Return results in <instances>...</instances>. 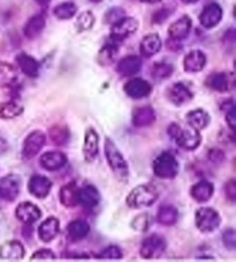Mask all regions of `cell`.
<instances>
[{"label":"cell","instance_id":"obj_1","mask_svg":"<svg viewBox=\"0 0 236 262\" xmlns=\"http://www.w3.org/2000/svg\"><path fill=\"white\" fill-rule=\"evenodd\" d=\"M105 157L111 170L119 179H127L129 177V166L126 159L122 155L120 149L117 148L112 139L106 138L104 142Z\"/></svg>","mask_w":236,"mask_h":262},{"label":"cell","instance_id":"obj_2","mask_svg":"<svg viewBox=\"0 0 236 262\" xmlns=\"http://www.w3.org/2000/svg\"><path fill=\"white\" fill-rule=\"evenodd\" d=\"M158 199L157 188L150 184H140L130 191L126 199L127 205L134 209L151 207Z\"/></svg>","mask_w":236,"mask_h":262},{"label":"cell","instance_id":"obj_3","mask_svg":"<svg viewBox=\"0 0 236 262\" xmlns=\"http://www.w3.org/2000/svg\"><path fill=\"white\" fill-rule=\"evenodd\" d=\"M153 173L160 179H173L178 176L180 165L173 154L164 151L159 154L153 161Z\"/></svg>","mask_w":236,"mask_h":262},{"label":"cell","instance_id":"obj_4","mask_svg":"<svg viewBox=\"0 0 236 262\" xmlns=\"http://www.w3.org/2000/svg\"><path fill=\"white\" fill-rule=\"evenodd\" d=\"M221 217L219 213L211 207L199 208L195 214V224L201 232L210 233L220 227Z\"/></svg>","mask_w":236,"mask_h":262},{"label":"cell","instance_id":"obj_5","mask_svg":"<svg viewBox=\"0 0 236 262\" xmlns=\"http://www.w3.org/2000/svg\"><path fill=\"white\" fill-rule=\"evenodd\" d=\"M166 246L167 245L165 238L161 237L160 234L154 233L144 239L142 245H140L139 254L143 259L147 260L159 259V257L164 254Z\"/></svg>","mask_w":236,"mask_h":262},{"label":"cell","instance_id":"obj_6","mask_svg":"<svg viewBox=\"0 0 236 262\" xmlns=\"http://www.w3.org/2000/svg\"><path fill=\"white\" fill-rule=\"evenodd\" d=\"M46 142V135L42 130H33L25 139L22 144V157L25 160H31L37 156Z\"/></svg>","mask_w":236,"mask_h":262},{"label":"cell","instance_id":"obj_7","mask_svg":"<svg viewBox=\"0 0 236 262\" xmlns=\"http://www.w3.org/2000/svg\"><path fill=\"white\" fill-rule=\"evenodd\" d=\"M175 140L176 144L180 148H182L183 150L193 151L195 149L199 147V144L202 143V135L199 133V130L195 129L193 127L189 128H182L180 127L178 132L173 137Z\"/></svg>","mask_w":236,"mask_h":262},{"label":"cell","instance_id":"obj_8","mask_svg":"<svg viewBox=\"0 0 236 262\" xmlns=\"http://www.w3.org/2000/svg\"><path fill=\"white\" fill-rule=\"evenodd\" d=\"M21 191V178L17 174L10 173L0 179V198L4 201L13 202Z\"/></svg>","mask_w":236,"mask_h":262},{"label":"cell","instance_id":"obj_9","mask_svg":"<svg viewBox=\"0 0 236 262\" xmlns=\"http://www.w3.org/2000/svg\"><path fill=\"white\" fill-rule=\"evenodd\" d=\"M138 29V21L134 19V17H128L125 16L122 17L112 26L111 30V38L114 40V42H120V40H124L125 38L129 37L133 34H135Z\"/></svg>","mask_w":236,"mask_h":262},{"label":"cell","instance_id":"obj_10","mask_svg":"<svg viewBox=\"0 0 236 262\" xmlns=\"http://www.w3.org/2000/svg\"><path fill=\"white\" fill-rule=\"evenodd\" d=\"M15 216L25 225H31L42 217V210L35 203L30 201H25L17 205L15 209Z\"/></svg>","mask_w":236,"mask_h":262},{"label":"cell","instance_id":"obj_11","mask_svg":"<svg viewBox=\"0 0 236 262\" xmlns=\"http://www.w3.org/2000/svg\"><path fill=\"white\" fill-rule=\"evenodd\" d=\"M124 90L127 96L133 99H142L148 97L152 92V85L143 79H131L125 84Z\"/></svg>","mask_w":236,"mask_h":262},{"label":"cell","instance_id":"obj_12","mask_svg":"<svg viewBox=\"0 0 236 262\" xmlns=\"http://www.w3.org/2000/svg\"><path fill=\"white\" fill-rule=\"evenodd\" d=\"M67 156L62 151L50 150L39 157V164L46 171H58L67 164Z\"/></svg>","mask_w":236,"mask_h":262},{"label":"cell","instance_id":"obj_13","mask_svg":"<svg viewBox=\"0 0 236 262\" xmlns=\"http://www.w3.org/2000/svg\"><path fill=\"white\" fill-rule=\"evenodd\" d=\"M205 83L208 88L215 90V92L226 93L234 87V78L231 74L219 72V73H212L208 75Z\"/></svg>","mask_w":236,"mask_h":262},{"label":"cell","instance_id":"obj_14","mask_svg":"<svg viewBox=\"0 0 236 262\" xmlns=\"http://www.w3.org/2000/svg\"><path fill=\"white\" fill-rule=\"evenodd\" d=\"M99 152V135L93 128L85 129L83 141V156L87 162H93Z\"/></svg>","mask_w":236,"mask_h":262},{"label":"cell","instance_id":"obj_15","mask_svg":"<svg viewBox=\"0 0 236 262\" xmlns=\"http://www.w3.org/2000/svg\"><path fill=\"white\" fill-rule=\"evenodd\" d=\"M52 188V182L45 176L35 174L29 179L28 183V191L37 199H45Z\"/></svg>","mask_w":236,"mask_h":262},{"label":"cell","instance_id":"obj_16","mask_svg":"<svg viewBox=\"0 0 236 262\" xmlns=\"http://www.w3.org/2000/svg\"><path fill=\"white\" fill-rule=\"evenodd\" d=\"M222 19V8L216 3L204 7L201 15H199V22L206 29L215 28L217 25L220 24Z\"/></svg>","mask_w":236,"mask_h":262},{"label":"cell","instance_id":"obj_17","mask_svg":"<svg viewBox=\"0 0 236 262\" xmlns=\"http://www.w3.org/2000/svg\"><path fill=\"white\" fill-rule=\"evenodd\" d=\"M26 255L25 247L19 241H10L0 245V260L19 261Z\"/></svg>","mask_w":236,"mask_h":262},{"label":"cell","instance_id":"obj_18","mask_svg":"<svg viewBox=\"0 0 236 262\" xmlns=\"http://www.w3.org/2000/svg\"><path fill=\"white\" fill-rule=\"evenodd\" d=\"M193 92L187 84L182 82H176L169 89L170 101L176 106H181L187 104L193 99Z\"/></svg>","mask_w":236,"mask_h":262},{"label":"cell","instance_id":"obj_19","mask_svg":"<svg viewBox=\"0 0 236 262\" xmlns=\"http://www.w3.org/2000/svg\"><path fill=\"white\" fill-rule=\"evenodd\" d=\"M101 202V194L98 189L92 185H85V186L77 189V203L85 208H95Z\"/></svg>","mask_w":236,"mask_h":262},{"label":"cell","instance_id":"obj_20","mask_svg":"<svg viewBox=\"0 0 236 262\" xmlns=\"http://www.w3.org/2000/svg\"><path fill=\"white\" fill-rule=\"evenodd\" d=\"M206 65V56L201 50H193L187 53L183 59V69L188 73L201 72Z\"/></svg>","mask_w":236,"mask_h":262},{"label":"cell","instance_id":"obj_21","mask_svg":"<svg viewBox=\"0 0 236 262\" xmlns=\"http://www.w3.org/2000/svg\"><path fill=\"white\" fill-rule=\"evenodd\" d=\"M154 121H156V112H154L151 106H139L133 112L131 123H133L135 127H148V126H151Z\"/></svg>","mask_w":236,"mask_h":262},{"label":"cell","instance_id":"obj_22","mask_svg":"<svg viewBox=\"0 0 236 262\" xmlns=\"http://www.w3.org/2000/svg\"><path fill=\"white\" fill-rule=\"evenodd\" d=\"M60 231V222L57 217L46 219L40 223L38 228V237L43 243H50L56 238Z\"/></svg>","mask_w":236,"mask_h":262},{"label":"cell","instance_id":"obj_23","mask_svg":"<svg viewBox=\"0 0 236 262\" xmlns=\"http://www.w3.org/2000/svg\"><path fill=\"white\" fill-rule=\"evenodd\" d=\"M190 30H192V19L184 15L170 26L169 36L174 40H181L188 37Z\"/></svg>","mask_w":236,"mask_h":262},{"label":"cell","instance_id":"obj_24","mask_svg":"<svg viewBox=\"0 0 236 262\" xmlns=\"http://www.w3.org/2000/svg\"><path fill=\"white\" fill-rule=\"evenodd\" d=\"M213 193H215V186L207 180L198 182L190 188V195L199 203L207 202L213 196Z\"/></svg>","mask_w":236,"mask_h":262},{"label":"cell","instance_id":"obj_25","mask_svg":"<svg viewBox=\"0 0 236 262\" xmlns=\"http://www.w3.org/2000/svg\"><path fill=\"white\" fill-rule=\"evenodd\" d=\"M142 69V59L137 56H127L117 62L116 70L122 76L137 74Z\"/></svg>","mask_w":236,"mask_h":262},{"label":"cell","instance_id":"obj_26","mask_svg":"<svg viewBox=\"0 0 236 262\" xmlns=\"http://www.w3.org/2000/svg\"><path fill=\"white\" fill-rule=\"evenodd\" d=\"M45 26H46V19H45L44 14H36L31 16L30 19L27 21L23 28V34L28 39H35L36 37L42 34Z\"/></svg>","mask_w":236,"mask_h":262},{"label":"cell","instance_id":"obj_27","mask_svg":"<svg viewBox=\"0 0 236 262\" xmlns=\"http://www.w3.org/2000/svg\"><path fill=\"white\" fill-rule=\"evenodd\" d=\"M161 49V39L158 34H149L142 39L139 45L140 55L150 58L157 55Z\"/></svg>","mask_w":236,"mask_h":262},{"label":"cell","instance_id":"obj_28","mask_svg":"<svg viewBox=\"0 0 236 262\" xmlns=\"http://www.w3.org/2000/svg\"><path fill=\"white\" fill-rule=\"evenodd\" d=\"M185 120H187L188 125L197 130H202L206 128L210 125V115L207 114L205 110L203 109H195L190 111L185 116Z\"/></svg>","mask_w":236,"mask_h":262},{"label":"cell","instance_id":"obj_29","mask_svg":"<svg viewBox=\"0 0 236 262\" xmlns=\"http://www.w3.org/2000/svg\"><path fill=\"white\" fill-rule=\"evenodd\" d=\"M16 62L21 71L23 72L27 76H29V78H36V76H38L39 64L34 57L27 55V53H20V55L16 57Z\"/></svg>","mask_w":236,"mask_h":262},{"label":"cell","instance_id":"obj_30","mask_svg":"<svg viewBox=\"0 0 236 262\" xmlns=\"http://www.w3.org/2000/svg\"><path fill=\"white\" fill-rule=\"evenodd\" d=\"M17 80V71L14 65L0 61V88H10Z\"/></svg>","mask_w":236,"mask_h":262},{"label":"cell","instance_id":"obj_31","mask_svg":"<svg viewBox=\"0 0 236 262\" xmlns=\"http://www.w3.org/2000/svg\"><path fill=\"white\" fill-rule=\"evenodd\" d=\"M179 220V211L174 206L164 205L158 209L157 221L164 227H172L176 224Z\"/></svg>","mask_w":236,"mask_h":262},{"label":"cell","instance_id":"obj_32","mask_svg":"<svg viewBox=\"0 0 236 262\" xmlns=\"http://www.w3.org/2000/svg\"><path fill=\"white\" fill-rule=\"evenodd\" d=\"M67 233L73 241H82L90 233V225L84 220H75L67 225Z\"/></svg>","mask_w":236,"mask_h":262},{"label":"cell","instance_id":"obj_33","mask_svg":"<svg viewBox=\"0 0 236 262\" xmlns=\"http://www.w3.org/2000/svg\"><path fill=\"white\" fill-rule=\"evenodd\" d=\"M25 107L16 101L0 103V119H15L23 114Z\"/></svg>","mask_w":236,"mask_h":262},{"label":"cell","instance_id":"obj_34","mask_svg":"<svg viewBox=\"0 0 236 262\" xmlns=\"http://www.w3.org/2000/svg\"><path fill=\"white\" fill-rule=\"evenodd\" d=\"M77 188L74 183H69L62 186L59 193L61 205L67 208H73L77 205Z\"/></svg>","mask_w":236,"mask_h":262},{"label":"cell","instance_id":"obj_35","mask_svg":"<svg viewBox=\"0 0 236 262\" xmlns=\"http://www.w3.org/2000/svg\"><path fill=\"white\" fill-rule=\"evenodd\" d=\"M49 135L51 141L56 146H65L69 141L70 132L65 125H54L49 130Z\"/></svg>","mask_w":236,"mask_h":262},{"label":"cell","instance_id":"obj_36","mask_svg":"<svg viewBox=\"0 0 236 262\" xmlns=\"http://www.w3.org/2000/svg\"><path fill=\"white\" fill-rule=\"evenodd\" d=\"M77 7L74 3L67 2L59 4L53 10V14L59 20H69L76 14Z\"/></svg>","mask_w":236,"mask_h":262},{"label":"cell","instance_id":"obj_37","mask_svg":"<svg viewBox=\"0 0 236 262\" xmlns=\"http://www.w3.org/2000/svg\"><path fill=\"white\" fill-rule=\"evenodd\" d=\"M116 53H117V47L115 42L111 44H106L98 53V61L101 62V65L103 66L111 65L112 62L115 60Z\"/></svg>","mask_w":236,"mask_h":262},{"label":"cell","instance_id":"obj_38","mask_svg":"<svg viewBox=\"0 0 236 262\" xmlns=\"http://www.w3.org/2000/svg\"><path fill=\"white\" fill-rule=\"evenodd\" d=\"M173 74V66L167 62H156L151 67V75L154 80H165Z\"/></svg>","mask_w":236,"mask_h":262},{"label":"cell","instance_id":"obj_39","mask_svg":"<svg viewBox=\"0 0 236 262\" xmlns=\"http://www.w3.org/2000/svg\"><path fill=\"white\" fill-rule=\"evenodd\" d=\"M95 25V16L91 12L81 13L76 20V28L79 31L90 30Z\"/></svg>","mask_w":236,"mask_h":262},{"label":"cell","instance_id":"obj_40","mask_svg":"<svg viewBox=\"0 0 236 262\" xmlns=\"http://www.w3.org/2000/svg\"><path fill=\"white\" fill-rule=\"evenodd\" d=\"M151 217L148 214H139L136 216V217L133 220V222H131V228L136 231H140V232H144L147 231V230L150 228V225H151Z\"/></svg>","mask_w":236,"mask_h":262},{"label":"cell","instance_id":"obj_41","mask_svg":"<svg viewBox=\"0 0 236 262\" xmlns=\"http://www.w3.org/2000/svg\"><path fill=\"white\" fill-rule=\"evenodd\" d=\"M122 256H124V254H122V251L120 250V247L114 246V245L106 247L105 250L98 255L99 259L102 260H120L122 259Z\"/></svg>","mask_w":236,"mask_h":262},{"label":"cell","instance_id":"obj_42","mask_svg":"<svg viewBox=\"0 0 236 262\" xmlns=\"http://www.w3.org/2000/svg\"><path fill=\"white\" fill-rule=\"evenodd\" d=\"M126 16V12L120 7H113L108 10L105 14V21L110 25H114L117 21L121 20L122 17Z\"/></svg>","mask_w":236,"mask_h":262},{"label":"cell","instance_id":"obj_43","mask_svg":"<svg viewBox=\"0 0 236 262\" xmlns=\"http://www.w3.org/2000/svg\"><path fill=\"white\" fill-rule=\"evenodd\" d=\"M222 243L226 248L233 251L236 247V233L234 229H226L224 233H222Z\"/></svg>","mask_w":236,"mask_h":262},{"label":"cell","instance_id":"obj_44","mask_svg":"<svg viewBox=\"0 0 236 262\" xmlns=\"http://www.w3.org/2000/svg\"><path fill=\"white\" fill-rule=\"evenodd\" d=\"M57 256L51 250L48 248H43V250L36 251L33 255H31V261H52L56 260Z\"/></svg>","mask_w":236,"mask_h":262},{"label":"cell","instance_id":"obj_45","mask_svg":"<svg viewBox=\"0 0 236 262\" xmlns=\"http://www.w3.org/2000/svg\"><path fill=\"white\" fill-rule=\"evenodd\" d=\"M225 195L230 202L236 200V180L230 179L225 184Z\"/></svg>","mask_w":236,"mask_h":262},{"label":"cell","instance_id":"obj_46","mask_svg":"<svg viewBox=\"0 0 236 262\" xmlns=\"http://www.w3.org/2000/svg\"><path fill=\"white\" fill-rule=\"evenodd\" d=\"M207 157L210 159L211 162L216 164H220L222 161L225 160V154L220 149H211L207 154Z\"/></svg>","mask_w":236,"mask_h":262},{"label":"cell","instance_id":"obj_47","mask_svg":"<svg viewBox=\"0 0 236 262\" xmlns=\"http://www.w3.org/2000/svg\"><path fill=\"white\" fill-rule=\"evenodd\" d=\"M226 121L227 125L229 126V128L231 130L235 129V124H236V119H235V105H231L230 107L227 109V114H226Z\"/></svg>","mask_w":236,"mask_h":262},{"label":"cell","instance_id":"obj_48","mask_svg":"<svg viewBox=\"0 0 236 262\" xmlns=\"http://www.w3.org/2000/svg\"><path fill=\"white\" fill-rule=\"evenodd\" d=\"M170 15V12H166V10H160L158 11L156 14L153 15V22H156V24H161V22H164L167 17Z\"/></svg>","mask_w":236,"mask_h":262},{"label":"cell","instance_id":"obj_49","mask_svg":"<svg viewBox=\"0 0 236 262\" xmlns=\"http://www.w3.org/2000/svg\"><path fill=\"white\" fill-rule=\"evenodd\" d=\"M6 150H7V142L4 139L0 138V154L5 152Z\"/></svg>","mask_w":236,"mask_h":262},{"label":"cell","instance_id":"obj_50","mask_svg":"<svg viewBox=\"0 0 236 262\" xmlns=\"http://www.w3.org/2000/svg\"><path fill=\"white\" fill-rule=\"evenodd\" d=\"M35 2L37 3L38 5H40V6H46V5H49L51 0H35Z\"/></svg>","mask_w":236,"mask_h":262},{"label":"cell","instance_id":"obj_51","mask_svg":"<svg viewBox=\"0 0 236 262\" xmlns=\"http://www.w3.org/2000/svg\"><path fill=\"white\" fill-rule=\"evenodd\" d=\"M143 3H148V4H156V3H159L161 0H142Z\"/></svg>","mask_w":236,"mask_h":262},{"label":"cell","instance_id":"obj_52","mask_svg":"<svg viewBox=\"0 0 236 262\" xmlns=\"http://www.w3.org/2000/svg\"><path fill=\"white\" fill-rule=\"evenodd\" d=\"M181 2H182L183 4H195V3H197L198 0H181Z\"/></svg>","mask_w":236,"mask_h":262},{"label":"cell","instance_id":"obj_53","mask_svg":"<svg viewBox=\"0 0 236 262\" xmlns=\"http://www.w3.org/2000/svg\"><path fill=\"white\" fill-rule=\"evenodd\" d=\"M90 2H92V3H101V2H103V0H90Z\"/></svg>","mask_w":236,"mask_h":262}]
</instances>
